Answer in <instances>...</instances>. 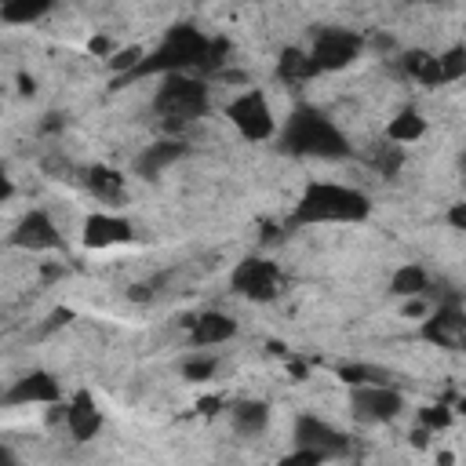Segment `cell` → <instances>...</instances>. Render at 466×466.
Masks as SVG:
<instances>
[{"mask_svg":"<svg viewBox=\"0 0 466 466\" xmlns=\"http://www.w3.org/2000/svg\"><path fill=\"white\" fill-rule=\"evenodd\" d=\"M371 215V200L339 182H309L288 218V226H324V222H364Z\"/></svg>","mask_w":466,"mask_h":466,"instance_id":"1","label":"cell"},{"mask_svg":"<svg viewBox=\"0 0 466 466\" xmlns=\"http://www.w3.org/2000/svg\"><path fill=\"white\" fill-rule=\"evenodd\" d=\"M280 149L295 157H320V160H339L350 153L346 135L313 106H295L291 116L280 127Z\"/></svg>","mask_w":466,"mask_h":466,"instance_id":"2","label":"cell"},{"mask_svg":"<svg viewBox=\"0 0 466 466\" xmlns=\"http://www.w3.org/2000/svg\"><path fill=\"white\" fill-rule=\"evenodd\" d=\"M211 44L200 29L193 25H175L167 36L142 58V66L131 76H171V73H189V69H208L211 62Z\"/></svg>","mask_w":466,"mask_h":466,"instance_id":"3","label":"cell"},{"mask_svg":"<svg viewBox=\"0 0 466 466\" xmlns=\"http://www.w3.org/2000/svg\"><path fill=\"white\" fill-rule=\"evenodd\" d=\"M208 106H211L208 84L197 80L193 73L160 76V87H157V95H153V109L167 120V127H178V124H189V120L204 116Z\"/></svg>","mask_w":466,"mask_h":466,"instance_id":"4","label":"cell"},{"mask_svg":"<svg viewBox=\"0 0 466 466\" xmlns=\"http://www.w3.org/2000/svg\"><path fill=\"white\" fill-rule=\"evenodd\" d=\"M364 40L353 33V29H339V25H328L317 33L313 47H309V62L317 73H335V69H346L357 55H360Z\"/></svg>","mask_w":466,"mask_h":466,"instance_id":"5","label":"cell"},{"mask_svg":"<svg viewBox=\"0 0 466 466\" xmlns=\"http://www.w3.org/2000/svg\"><path fill=\"white\" fill-rule=\"evenodd\" d=\"M229 288L240 295V299H251V302H273L280 295V273L269 258H258V255H248L237 262L233 277H229Z\"/></svg>","mask_w":466,"mask_h":466,"instance_id":"6","label":"cell"},{"mask_svg":"<svg viewBox=\"0 0 466 466\" xmlns=\"http://www.w3.org/2000/svg\"><path fill=\"white\" fill-rule=\"evenodd\" d=\"M226 116L233 120V127L248 138V142H266L273 138L277 124H273V113H269V102L262 91H244L240 98H233L226 106Z\"/></svg>","mask_w":466,"mask_h":466,"instance_id":"7","label":"cell"},{"mask_svg":"<svg viewBox=\"0 0 466 466\" xmlns=\"http://www.w3.org/2000/svg\"><path fill=\"white\" fill-rule=\"evenodd\" d=\"M350 411L357 422H393L404 411V397L393 386H353L350 390Z\"/></svg>","mask_w":466,"mask_h":466,"instance_id":"8","label":"cell"},{"mask_svg":"<svg viewBox=\"0 0 466 466\" xmlns=\"http://www.w3.org/2000/svg\"><path fill=\"white\" fill-rule=\"evenodd\" d=\"M419 335H422L430 346H437V350L466 353V309H462V306H455V302L437 306V309L422 320Z\"/></svg>","mask_w":466,"mask_h":466,"instance_id":"9","label":"cell"},{"mask_svg":"<svg viewBox=\"0 0 466 466\" xmlns=\"http://www.w3.org/2000/svg\"><path fill=\"white\" fill-rule=\"evenodd\" d=\"M7 408H25V404H58L62 400V386L55 375L47 371H25L22 379H15L4 397H0Z\"/></svg>","mask_w":466,"mask_h":466,"instance_id":"10","label":"cell"},{"mask_svg":"<svg viewBox=\"0 0 466 466\" xmlns=\"http://www.w3.org/2000/svg\"><path fill=\"white\" fill-rule=\"evenodd\" d=\"M291 441H295V448L320 451L324 459L342 455V451H346V444H350L335 426H328V422H324V419H317V415H299V419H295V433H291Z\"/></svg>","mask_w":466,"mask_h":466,"instance_id":"11","label":"cell"},{"mask_svg":"<svg viewBox=\"0 0 466 466\" xmlns=\"http://www.w3.org/2000/svg\"><path fill=\"white\" fill-rule=\"evenodd\" d=\"M7 240L15 248H25V251H55V248H62V233H58V226L51 222L47 211H29L15 226V233Z\"/></svg>","mask_w":466,"mask_h":466,"instance_id":"12","label":"cell"},{"mask_svg":"<svg viewBox=\"0 0 466 466\" xmlns=\"http://www.w3.org/2000/svg\"><path fill=\"white\" fill-rule=\"evenodd\" d=\"M131 237H135L131 222L120 218V215H109V211L87 215L84 218V233H80L84 248H91V251H102V248H113V244H127Z\"/></svg>","mask_w":466,"mask_h":466,"instance_id":"13","label":"cell"},{"mask_svg":"<svg viewBox=\"0 0 466 466\" xmlns=\"http://www.w3.org/2000/svg\"><path fill=\"white\" fill-rule=\"evenodd\" d=\"M182 157H186V142H178V138H160V142L146 146V149L135 157V171H138L142 178H157L164 167H171V164L182 160Z\"/></svg>","mask_w":466,"mask_h":466,"instance_id":"14","label":"cell"},{"mask_svg":"<svg viewBox=\"0 0 466 466\" xmlns=\"http://www.w3.org/2000/svg\"><path fill=\"white\" fill-rule=\"evenodd\" d=\"M233 335H237V320L218 313V309H208V313L189 320V342L193 346H218V342H226Z\"/></svg>","mask_w":466,"mask_h":466,"instance_id":"15","label":"cell"},{"mask_svg":"<svg viewBox=\"0 0 466 466\" xmlns=\"http://www.w3.org/2000/svg\"><path fill=\"white\" fill-rule=\"evenodd\" d=\"M66 426H69V433H73L76 441H91V437L102 430V411H98V404H95L91 393L80 390V393L69 400V408H66Z\"/></svg>","mask_w":466,"mask_h":466,"instance_id":"16","label":"cell"},{"mask_svg":"<svg viewBox=\"0 0 466 466\" xmlns=\"http://www.w3.org/2000/svg\"><path fill=\"white\" fill-rule=\"evenodd\" d=\"M277 76H280L284 84H302V80L317 76V69H313V62H309V51H302V47H284L280 58H277Z\"/></svg>","mask_w":466,"mask_h":466,"instance_id":"17","label":"cell"},{"mask_svg":"<svg viewBox=\"0 0 466 466\" xmlns=\"http://www.w3.org/2000/svg\"><path fill=\"white\" fill-rule=\"evenodd\" d=\"M426 284H430V273L422 266L408 262V266H400L390 277V295H397V299H419V295H426Z\"/></svg>","mask_w":466,"mask_h":466,"instance_id":"18","label":"cell"},{"mask_svg":"<svg viewBox=\"0 0 466 466\" xmlns=\"http://www.w3.org/2000/svg\"><path fill=\"white\" fill-rule=\"evenodd\" d=\"M266 422H269V404L266 400H240V404H233V426H237V433H244V437L262 433Z\"/></svg>","mask_w":466,"mask_h":466,"instance_id":"19","label":"cell"},{"mask_svg":"<svg viewBox=\"0 0 466 466\" xmlns=\"http://www.w3.org/2000/svg\"><path fill=\"white\" fill-rule=\"evenodd\" d=\"M426 135V120L415 113V109H400L390 124H386V138L393 142V146H408V142H415V138H422Z\"/></svg>","mask_w":466,"mask_h":466,"instance_id":"20","label":"cell"},{"mask_svg":"<svg viewBox=\"0 0 466 466\" xmlns=\"http://www.w3.org/2000/svg\"><path fill=\"white\" fill-rule=\"evenodd\" d=\"M87 189L98 200H109V204L124 200V178L116 171H109V167H87Z\"/></svg>","mask_w":466,"mask_h":466,"instance_id":"21","label":"cell"},{"mask_svg":"<svg viewBox=\"0 0 466 466\" xmlns=\"http://www.w3.org/2000/svg\"><path fill=\"white\" fill-rule=\"evenodd\" d=\"M44 15H47L44 0H33V4L29 0H7V4H0V22H7V25H29Z\"/></svg>","mask_w":466,"mask_h":466,"instance_id":"22","label":"cell"},{"mask_svg":"<svg viewBox=\"0 0 466 466\" xmlns=\"http://www.w3.org/2000/svg\"><path fill=\"white\" fill-rule=\"evenodd\" d=\"M339 379L353 390V386H390V375L375 364H342L339 368Z\"/></svg>","mask_w":466,"mask_h":466,"instance_id":"23","label":"cell"},{"mask_svg":"<svg viewBox=\"0 0 466 466\" xmlns=\"http://www.w3.org/2000/svg\"><path fill=\"white\" fill-rule=\"evenodd\" d=\"M437 66H441V84L462 80L466 76V44H455L444 55H437Z\"/></svg>","mask_w":466,"mask_h":466,"instance_id":"24","label":"cell"},{"mask_svg":"<svg viewBox=\"0 0 466 466\" xmlns=\"http://www.w3.org/2000/svg\"><path fill=\"white\" fill-rule=\"evenodd\" d=\"M142 58H146V51H142L138 44H131V47L113 51V58H106V66H109L116 76H131V73L142 66Z\"/></svg>","mask_w":466,"mask_h":466,"instance_id":"25","label":"cell"},{"mask_svg":"<svg viewBox=\"0 0 466 466\" xmlns=\"http://www.w3.org/2000/svg\"><path fill=\"white\" fill-rule=\"evenodd\" d=\"M211 375H215V357L197 353V357H186V360H182V379H186V382H204V379H211Z\"/></svg>","mask_w":466,"mask_h":466,"instance_id":"26","label":"cell"},{"mask_svg":"<svg viewBox=\"0 0 466 466\" xmlns=\"http://www.w3.org/2000/svg\"><path fill=\"white\" fill-rule=\"evenodd\" d=\"M324 462V455L320 451H309V448H295V451H288L277 466H320Z\"/></svg>","mask_w":466,"mask_h":466,"instance_id":"27","label":"cell"},{"mask_svg":"<svg viewBox=\"0 0 466 466\" xmlns=\"http://www.w3.org/2000/svg\"><path fill=\"white\" fill-rule=\"evenodd\" d=\"M426 62H430V51H419V47H415V51H408V55L400 58V69H404L411 80H419V73H422Z\"/></svg>","mask_w":466,"mask_h":466,"instance_id":"28","label":"cell"},{"mask_svg":"<svg viewBox=\"0 0 466 466\" xmlns=\"http://www.w3.org/2000/svg\"><path fill=\"white\" fill-rule=\"evenodd\" d=\"M375 167H379L382 175H393V171L400 167V146H386V149H379Z\"/></svg>","mask_w":466,"mask_h":466,"instance_id":"29","label":"cell"},{"mask_svg":"<svg viewBox=\"0 0 466 466\" xmlns=\"http://www.w3.org/2000/svg\"><path fill=\"white\" fill-rule=\"evenodd\" d=\"M448 226L459 229V233H466V200H459V204L448 208Z\"/></svg>","mask_w":466,"mask_h":466,"instance_id":"30","label":"cell"},{"mask_svg":"<svg viewBox=\"0 0 466 466\" xmlns=\"http://www.w3.org/2000/svg\"><path fill=\"white\" fill-rule=\"evenodd\" d=\"M448 419H451V415H448L444 408H437V411L426 408V411H422V422H426V426H448Z\"/></svg>","mask_w":466,"mask_h":466,"instance_id":"31","label":"cell"},{"mask_svg":"<svg viewBox=\"0 0 466 466\" xmlns=\"http://www.w3.org/2000/svg\"><path fill=\"white\" fill-rule=\"evenodd\" d=\"M404 317H430V313H426V302H422V295L404 302Z\"/></svg>","mask_w":466,"mask_h":466,"instance_id":"32","label":"cell"},{"mask_svg":"<svg viewBox=\"0 0 466 466\" xmlns=\"http://www.w3.org/2000/svg\"><path fill=\"white\" fill-rule=\"evenodd\" d=\"M0 466H18V459H15V451H11L7 444L0 448Z\"/></svg>","mask_w":466,"mask_h":466,"instance_id":"33","label":"cell"},{"mask_svg":"<svg viewBox=\"0 0 466 466\" xmlns=\"http://www.w3.org/2000/svg\"><path fill=\"white\" fill-rule=\"evenodd\" d=\"M437 462H441V466H451V462H455V455H451V451H441V455H437Z\"/></svg>","mask_w":466,"mask_h":466,"instance_id":"34","label":"cell"}]
</instances>
